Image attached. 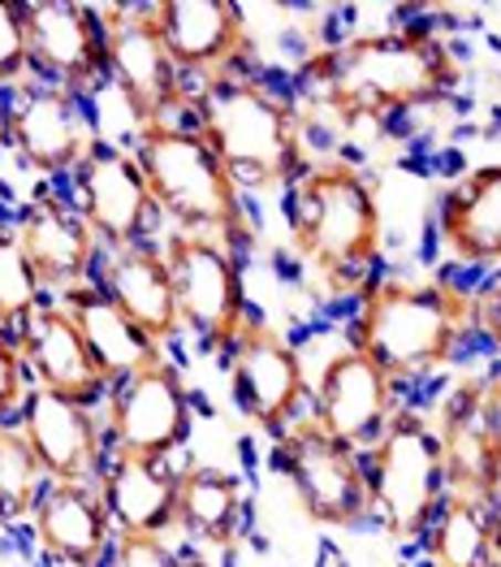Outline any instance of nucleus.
Listing matches in <instances>:
<instances>
[{
    "label": "nucleus",
    "mask_w": 501,
    "mask_h": 567,
    "mask_svg": "<svg viewBox=\"0 0 501 567\" xmlns=\"http://www.w3.org/2000/svg\"><path fill=\"white\" fill-rule=\"evenodd\" d=\"M48 473L40 455L31 451L27 433L13 421H0V520L31 524L35 503L44 498Z\"/></svg>",
    "instance_id": "obj_28"
},
{
    "label": "nucleus",
    "mask_w": 501,
    "mask_h": 567,
    "mask_svg": "<svg viewBox=\"0 0 501 567\" xmlns=\"http://www.w3.org/2000/svg\"><path fill=\"white\" fill-rule=\"evenodd\" d=\"M419 550H424V567H489L493 507L450 494L441 516L424 533Z\"/></svg>",
    "instance_id": "obj_27"
},
{
    "label": "nucleus",
    "mask_w": 501,
    "mask_h": 567,
    "mask_svg": "<svg viewBox=\"0 0 501 567\" xmlns=\"http://www.w3.org/2000/svg\"><path fill=\"white\" fill-rule=\"evenodd\" d=\"M285 221L299 256L333 286V295H364V278L380 260L385 217L376 183L355 161L312 165L285 195Z\"/></svg>",
    "instance_id": "obj_5"
},
{
    "label": "nucleus",
    "mask_w": 501,
    "mask_h": 567,
    "mask_svg": "<svg viewBox=\"0 0 501 567\" xmlns=\"http://www.w3.org/2000/svg\"><path fill=\"white\" fill-rule=\"evenodd\" d=\"M476 333L501 355V269L476 290Z\"/></svg>",
    "instance_id": "obj_33"
},
{
    "label": "nucleus",
    "mask_w": 501,
    "mask_h": 567,
    "mask_svg": "<svg viewBox=\"0 0 501 567\" xmlns=\"http://www.w3.org/2000/svg\"><path fill=\"white\" fill-rule=\"evenodd\" d=\"M182 567H226L221 559H212V555H186Z\"/></svg>",
    "instance_id": "obj_37"
},
{
    "label": "nucleus",
    "mask_w": 501,
    "mask_h": 567,
    "mask_svg": "<svg viewBox=\"0 0 501 567\" xmlns=\"http://www.w3.org/2000/svg\"><path fill=\"white\" fill-rule=\"evenodd\" d=\"M13 338H18V351L27 360L31 385H48V390L79 399L87 408H100L113 394L108 373L95 364L87 338L79 333L74 317L61 303H44Z\"/></svg>",
    "instance_id": "obj_20"
},
{
    "label": "nucleus",
    "mask_w": 501,
    "mask_h": 567,
    "mask_svg": "<svg viewBox=\"0 0 501 567\" xmlns=\"http://www.w3.org/2000/svg\"><path fill=\"white\" fill-rule=\"evenodd\" d=\"M117 533H169L178 528V468L143 455H108L95 481Z\"/></svg>",
    "instance_id": "obj_24"
},
{
    "label": "nucleus",
    "mask_w": 501,
    "mask_h": 567,
    "mask_svg": "<svg viewBox=\"0 0 501 567\" xmlns=\"http://www.w3.org/2000/svg\"><path fill=\"white\" fill-rule=\"evenodd\" d=\"M398 408V381L351 347L328 355L312 385V421L351 451H372Z\"/></svg>",
    "instance_id": "obj_16"
},
{
    "label": "nucleus",
    "mask_w": 501,
    "mask_h": 567,
    "mask_svg": "<svg viewBox=\"0 0 501 567\" xmlns=\"http://www.w3.org/2000/svg\"><path fill=\"white\" fill-rule=\"evenodd\" d=\"M437 238L458 265H501V165L471 169L441 190Z\"/></svg>",
    "instance_id": "obj_23"
},
{
    "label": "nucleus",
    "mask_w": 501,
    "mask_h": 567,
    "mask_svg": "<svg viewBox=\"0 0 501 567\" xmlns=\"http://www.w3.org/2000/svg\"><path fill=\"white\" fill-rule=\"evenodd\" d=\"M13 235L22 243V251L31 256L35 274L44 290H74V286L95 282L100 269V238L87 226V217L79 213V204L61 190H35L18 213H13Z\"/></svg>",
    "instance_id": "obj_18"
},
{
    "label": "nucleus",
    "mask_w": 501,
    "mask_h": 567,
    "mask_svg": "<svg viewBox=\"0 0 501 567\" xmlns=\"http://www.w3.org/2000/svg\"><path fill=\"white\" fill-rule=\"evenodd\" d=\"M108 27V87L131 104L138 122H182L190 79L174 65L156 31L152 4H100Z\"/></svg>",
    "instance_id": "obj_9"
},
{
    "label": "nucleus",
    "mask_w": 501,
    "mask_h": 567,
    "mask_svg": "<svg viewBox=\"0 0 501 567\" xmlns=\"http://www.w3.org/2000/svg\"><path fill=\"white\" fill-rule=\"evenodd\" d=\"M131 152L147 174L160 217L174 221L178 235L217 238L233 256L255 247L260 226L247 208V190L229 178V169L190 122H147Z\"/></svg>",
    "instance_id": "obj_4"
},
{
    "label": "nucleus",
    "mask_w": 501,
    "mask_h": 567,
    "mask_svg": "<svg viewBox=\"0 0 501 567\" xmlns=\"http://www.w3.org/2000/svg\"><path fill=\"white\" fill-rule=\"evenodd\" d=\"M13 425L27 433L48 481H100L108 468L104 416L48 385H31Z\"/></svg>",
    "instance_id": "obj_17"
},
{
    "label": "nucleus",
    "mask_w": 501,
    "mask_h": 567,
    "mask_svg": "<svg viewBox=\"0 0 501 567\" xmlns=\"http://www.w3.org/2000/svg\"><path fill=\"white\" fill-rule=\"evenodd\" d=\"M247 516H251L247 489L233 473L212 464H195L178 473V528L190 533L199 546H212V550L238 546Z\"/></svg>",
    "instance_id": "obj_26"
},
{
    "label": "nucleus",
    "mask_w": 501,
    "mask_h": 567,
    "mask_svg": "<svg viewBox=\"0 0 501 567\" xmlns=\"http://www.w3.org/2000/svg\"><path fill=\"white\" fill-rule=\"evenodd\" d=\"M95 286L135 321L143 333H152L160 347L182 333L178 312V290L165 260L160 243H138V247H113L100 256Z\"/></svg>",
    "instance_id": "obj_22"
},
{
    "label": "nucleus",
    "mask_w": 501,
    "mask_h": 567,
    "mask_svg": "<svg viewBox=\"0 0 501 567\" xmlns=\"http://www.w3.org/2000/svg\"><path fill=\"white\" fill-rule=\"evenodd\" d=\"M182 122L208 140L242 190H290L312 169L299 104L251 70L195 83Z\"/></svg>",
    "instance_id": "obj_2"
},
{
    "label": "nucleus",
    "mask_w": 501,
    "mask_h": 567,
    "mask_svg": "<svg viewBox=\"0 0 501 567\" xmlns=\"http://www.w3.org/2000/svg\"><path fill=\"white\" fill-rule=\"evenodd\" d=\"M9 122H13V92L0 83V152L9 147Z\"/></svg>",
    "instance_id": "obj_35"
},
{
    "label": "nucleus",
    "mask_w": 501,
    "mask_h": 567,
    "mask_svg": "<svg viewBox=\"0 0 501 567\" xmlns=\"http://www.w3.org/2000/svg\"><path fill=\"white\" fill-rule=\"evenodd\" d=\"M61 308L74 317L79 333H83L87 347H92L95 364L108 373L113 385L122 378H131V373H138V369H147V364H156V360H165L160 342H156L152 333L138 330L135 321H131L95 282L65 290V295H61Z\"/></svg>",
    "instance_id": "obj_25"
},
{
    "label": "nucleus",
    "mask_w": 501,
    "mask_h": 567,
    "mask_svg": "<svg viewBox=\"0 0 501 567\" xmlns=\"http://www.w3.org/2000/svg\"><path fill=\"white\" fill-rule=\"evenodd\" d=\"M0 83L9 92L35 83V65H31V40H27V18H22V0H0Z\"/></svg>",
    "instance_id": "obj_30"
},
{
    "label": "nucleus",
    "mask_w": 501,
    "mask_h": 567,
    "mask_svg": "<svg viewBox=\"0 0 501 567\" xmlns=\"http://www.w3.org/2000/svg\"><path fill=\"white\" fill-rule=\"evenodd\" d=\"M95 117L87 95H74L56 83H27L13 92V122H9V147L18 161L40 178H70L74 165L92 152Z\"/></svg>",
    "instance_id": "obj_14"
},
{
    "label": "nucleus",
    "mask_w": 501,
    "mask_h": 567,
    "mask_svg": "<svg viewBox=\"0 0 501 567\" xmlns=\"http://www.w3.org/2000/svg\"><path fill=\"white\" fill-rule=\"evenodd\" d=\"M31 65L40 83L92 95L108 83V27L100 4L74 0H22Z\"/></svg>",
    "instance_id": "obj_13"
},
{
    "label": "nucleus",
    "mask_w": 501,
    "mask_h": 567,
    "mask_svg": "<svg viewBox=\"0 0 501 567\" xmlns=\"http://www.w3.org/2000/svg\"><path fill=\"white\" fill-rule=\"evenodd\" d=\"M471 333H476V290L450 278L437 282L385 278L359 295V308L346 326V347L367 355L376 369H385L403 385L441 373Z\"/></svg>",
    "instance_id": "obj_3"
},
{
    "label": "nucleus",
    "mask_w": 501,
    "mask_h": 567,
    "mask_svg": "<svg viewBox=\"0 0 501 567\" xmlns=\"http://www.w3.org/2000/svg\"><path fill=\"white\" fill-rule=\"evenodd\" d=\"M70 199L87 217L104 251L152 243L156 226L165 221L131 143L95 140L70 174Z\"/></svg>",
    "instance_id": "obj_10"
},
{
    "label": "nucleus",
    "mask_w": 501,
    "mask_h": 567,
    "mask_svg": "<svg viewBox=\"0 0 501 567\" xmlns=\"http://www.w3.org/2000/svg\"><path fill=\"white\" fill-rule=\"evenodd\" d=\"M195 425V403L182 369L174 360H156L113 385L104 399V433L108 455H143L169 460L182 451Z\"/></svg>",
    "instance_id": "obj_11"
},
{
    "label": "nucleus",
    "mask_w": 501,
    "mask_h": 567,
    "mask_svg": "<svg viewBox=\"0 0 501 567\" xmlns=\"http://www.w3.org/2000/svg\"><path fill=\"white\" fill-rule=\"evenodd\" d=\"M31 533L44 559L61 567H100L117 542L95 481H48L44 498L31 512Z\"/></svg>",
    "instance_id": "obj_21"
},
{
    "label": "nucleus",
    "mask_w": 501,
    "mask_h": 567,
    "mask_svg": "<svg viewBox=\"0 0 501 567\" xmlns=\"http://www.w3.org/2000/svg\"><path fill=\"white\" fill-rule=\"evenodd\" d=\"M44 308V282L22 251L13 226H0V330L18 333Z\"/></svg>",
    "instance_id": "obj_29"
},
{
    "label": "nucleus",
    "mask_w": 501,
    "mask_h": 567,
    "mask_svg": "<svg viewBox=\"0 0 501 567\" xmlns=\"http://www.w3.org/2000/svg\"><path fill=\"white\" fill-rule=\"evenodd\" d=\"M462 65L428 22H403L389 31H367L342 44L316 48L299 87L312 92L342 117H394L458 92Z\"/></svg>",
    "instance_id": "obj_1"
},
{
    "label": "nucleus",
    "mask_w": 501,
    "mask_h": 567,
    "mask_svg": "<svg viewBox=\"0 0 501 567\" xmlns=\"http://www.w3.org/2000/svg\"><path fill=\"white\" fill-rule=\"evenodd\" d=\"M156 31L174 65L190 83L238 74L251 65V27L247 9L233 0H160L152 4Z\"/></svg>",
    "instance_id": "obj_15"
},
{
    "label": "nucleus",
    "mask_w": 501,
    "mask_h": 567,
    "mask_svg": "<svg viewBox=\"0 0 501 567\" xmlns=\"http://www.w3.org/2000/svg\"><path fill=\"white\" fill-rule=\"evenodd\" d=\"M186 555L174 550L165 533H117L108 559L100 567H182Z\"/></svg>",
    "instance_id": "obj_31"
},
{
    "label": "nucleus",
    "mask_w": 501,
    "mask_h": 567,
    "mask_svg": "<svg viewBox=\"0 0 501 567\" xmlns=\"http://www.w3.org/2000/svg\"><path fill=\"white\" fill-rule=\"evenodd\" d=\"M489 567H501V503L493 507V550H489Z\"/></svg>",
    "instance_id": "obj_36"
},
{
    "label": "nucleus",
    "mask_w": 501,
    "mask_h": 567,
    "mask_svg": "<svg viewBox=\"0 0 501 567\" xmlns=\"http://www.w3.org/2000/svg\"><path fill=\"white\" fill-rule=\"evenodd\" d=\"M229 394L242 421L264 429L269 437H281L303 421V408H312V385L299 347L273 326H251L229 351Z\"/></svg>",
    "instance_id": "obj_12"
},
{
    "label": "nucleus",
    "mask_w": 501,
    "mask_h": 567,
    "mask_svg": "<svg viewBox=\"0 0 501 567\" xmlns=\"http://www.w3.org/2000/svg\"><path fill=\"white\" fill-rule=\"evenodd\" d=\"M437 446L446 460V481L455 498H471V503H501V460L489 433V416H484V378H462L441 399L437 416Z\"/></svg>",
    "instance_id": "obj_19"
},
{
    "label": "nucleus",
    "mask_w": 501,
    "mask_h": 567,
    "mask_svg": "<svg viewBox=\"0 0 501 567\" xmlns=\"http://www.w3.org/2000/svg\"><path fill=\"white\" fill-rule=\"evenodd\" d=\"M484 416H489V433H493V446H498L501 460V373L484 378Z\"/></svg>",
    "instance_id": "obj_34"
},
{
    "label": "nucleus",
    "mask_w": 501,
    "mask_h": 567,
    "mask_svg": "<svg viewBox=\"0 0 501 567\" xmlns=\"http://www.w3.org/2000/svg\"><path fill=\"white\" fill-rule=\"evenodd\" d=\"M27 390H31V373H27V360L18 351V338L0 330V421H18Z\"/></svg>",
    "instance_id": "obj_32"
},
{
    "label": "nucleus",
    "mask_w": 501,
    "mask_h": 567,
    "mask_svg": "<svg viewBox=\"0 0 501 567\" xmlns=\"http://www.w3.org/2000/svg\"><path fill=\"white\" fill-rule=\"evenodd\" d=\"M273 464L290 481L303 516L312 524L364 528L376 520L364 451H351L346 442L328 437L312 416L273 437Z\"/></svg>",
    "instance_id": "obj_7"
},
{
    "label": "nucleus",
    "mask_w": 501,
    "mask_h": 567,
    "mask_svg": "<svg viewBox=\"0 0 501 567\" xmlns=\"http://www.w3.org/2000/svg\"><path fill=\"white\" fill-rule=\"evenodd\" d=\"M174 290H178V312L182 326L203 347V355H226L238 347V338L251 330V299L242 278V256H233L217 238L203 235H174L160 243Z\"/></svg>",
    "instance_id": "obj_8"
},
{
    "label": "nucleus",
    "mask_w": 501,
    "mask_h": 567,
    "mask_svg": "<svg viewBox=\"0 0 501 567\" xmlns=\"http://www.w3.org/2000/svg\"><path fill=\"white\" fill-rule=\"evenodd\" d=\"M364 464L376 524L403 546L424 542V533L432 528L450 498L432 416L415 408H398V416L380 433V442L364 451Z\"/></svg>",
    "instance_id": "obj_6"
}]
</instances>
